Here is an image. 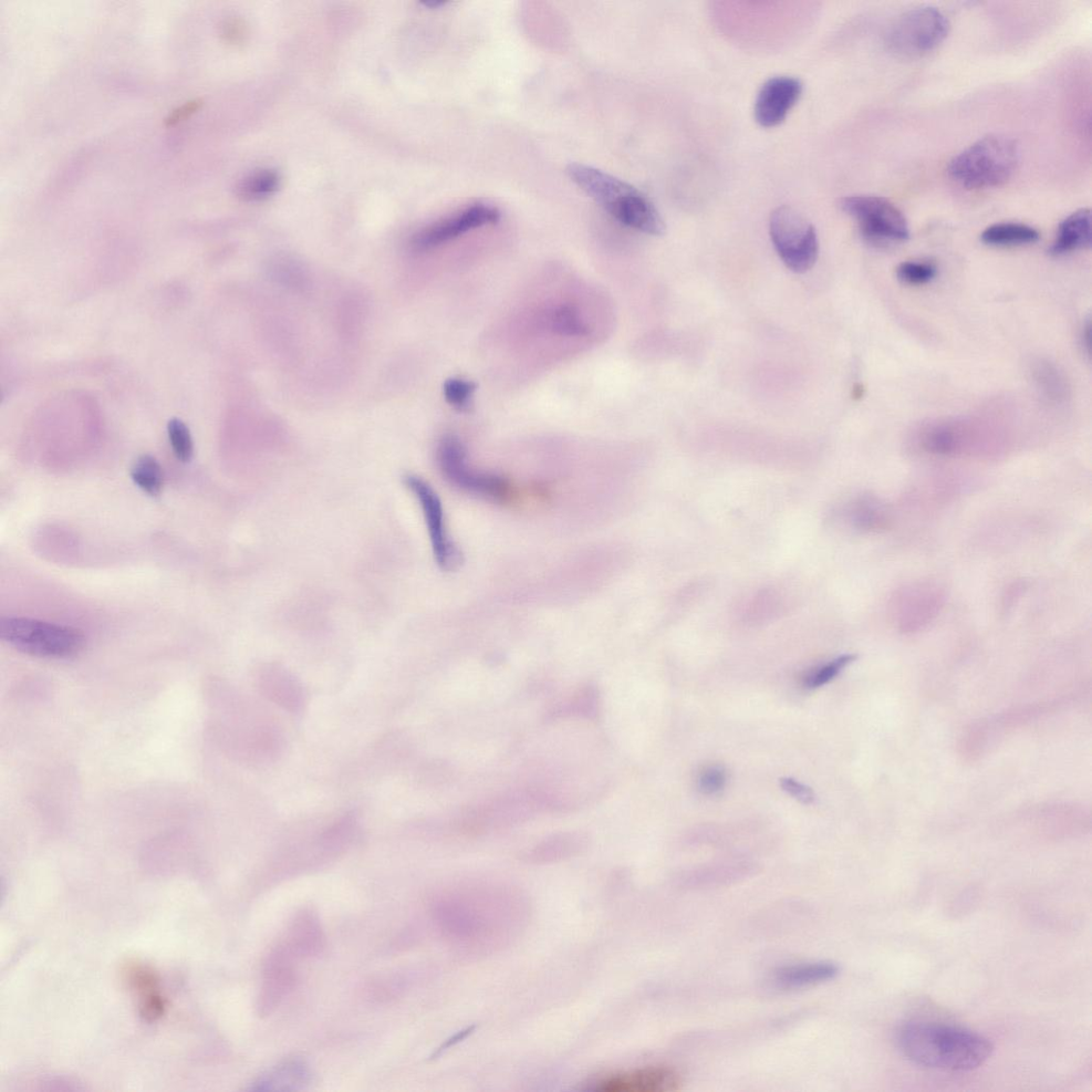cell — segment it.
Listing matches in <instances>:
<instances>
[{
    "mask_svg": "<svg viewBox=\"0 0 1092 1092\" xmlns=\"http://www.w3.org/2000/svg\"><path fill=\"white\" fill-rule=\"evenodd\" d=\"M575 710V714L585 717H594L598 711V694L596 689L587 686L586 689L581 690L576 694V698L570 702L569 710Z\"/></svg>",
    "mask_w": 1092,
    "mask_h": 1092,
    "instance_id": "4dcf8cb0",
    "label": "cell"
},
{
    "mask_svg": "<svg viewBox=\"0 0 1092 1092\" xmlns=\"http://www.w3.org/2000/svg\"><path fill=\"white\" fill-rule=\"evenodd\" d=\"M682 1084L677 1070L649 1066L602 1076L594 1081V1089L602 1092H674L680 1090Z\"/></svg>",
    "mask_w": 1092,
    "mask_h": 1092,
    "instance_id": "8fae6325",
    "label": "cell"
},
{
    "mask_svg": "<svg viewBox=\"0 0 1092 1092\" xmlns=\"http://www.w3.org/2000/svg\"><path fill=\"white\" fill-rule=\"evenodd\" d=\"M855 660V655L846 654L825 664L818 665V667L806 673L803 678L804 688L807 690L823 688V686L834 681Z\"/></svg>",
    "mask_w": 1092,
    "mask_h": 1092,
    "instance_id": "7402d4cb",
    "label": "cell"
},
{
    "mask_svg": "<svg viewBox=\"0 0 1092 1092\" xmlns=\"http://www.w3.org/2000/svg\"><path fill=\"white\" fill-rule=\"evenodd\" d=\"M897 1040L900 1051L912 1063L954 1073L982 1067L994 1049L989 1039L970 1029L932 1022L906 1023Z\"/></svg>",
    "mask_w": 1092,
    "mask_h": 1092,
    "instance_id": "6da1fadb",
    "label": "cell"
},
{
    "mask_svg": "<svg viewBox=\"0 0 1092 1092\" xmlns=\"http://www.w3.org/2000/svg\"><path fill=\"white\" fill-rule=\"evenodd\" d=\"M567 173L578 189L621 224L652 236L665 233L657 207L636 187L584 163L569 164Z\"/></svg>",
    "mask_w": 1092,
    "mask_h": 1092,
    "instance_id": "7a4b0ae2",
    "label": "cell"
},
{
    "mask_svg": "<svg viewBox=\"0 0 1092 1092\" xmlns=\"http://www.w3.org/2000/svg\"><path fill=\"white\" fill-rule=\"evenodd\" d=\"M123 974L125 982L138 995L140 1016L149 1022L159 1020L166 1008L159 975L149 965L136 961L125 965Z\"/></svg>",
    "mask_w": 1092,
    "mask_h": 1092,
    "instance_id": "5bb4252c",
    "label": "cell"
},
{
    "mask_svg": "<svg viewBox=\"0 0 1092 1092\" xmlns=\"http://www.w3.org/2000/svg\"><path fill=\"white\" fill-rule=\"evenodd\" d=\"M446 4H447L446 2H439V0H438V2H428V3H424V5H425L426 7H428V8H432V9H434V8H441V7L445 6Z\"/></svg>",
    "mask_w": 1092,
    "mask_h": 1092,
    "instance_id": "e575fe53",
    "label": "cell"
},
{
    "mask_svg": "<svg viewBox=\"0 0 1092 1092\" xmlns=\"http://www.w3.org/2000/svg\"><path fill=\"white\" fill-rule=\"evenodd\" d=\"M131 477L133 484L150 496H159L162 491V467L151 455H142L133 462Z\"/></svg>",
    "mask_w": 1092,
    "mask_h": 1092,
    "instance_id": "ffe728a7",
    "label": "cell"
},
{
    "mask_svg": "<svg viewBox=\"0 0 1092 1092\" xmlns=\"http://www.w3.org/2000/svg\"><path fill=\"white\" fill-rule=\"evenodd\" d=\"M1091 246V215L1087 208L1071 214L1060 223L1055 241L1048 253L1062 256L1088 249Z\"/></svg>",
    "mask_w": 1092,
    "mask_h": 1092,
    "instance_id": "9a60e30c",
    "label": "cell"
},
{
    "mask_svg": "<svg viewBox=\"0 0 1092 1092\" xmlns=\"http://www.w3.org/2000/svg\"><path fill=\"white\" fill-rule=\"evenodd\" d=\"M501 217V212L494 205L473 204L447 220L426 227L414 237L413 247L421 251L439 247L476 228L495 224Z\"/></svg>",
    "mask_w": 1092,
    "mask_h": 1092,
    "instance_id": "30bf717a",
    "label": "cell"
},
{
    "mask_svg": "<svg viewBox=\"0 0 1092 1092\" xmlns=\"http://www.w3.org/2000/svg\"><path fill=\"white\" fill-rule=\"evenodd\" d=\"M882 514L881 508L869 499L860 501L852 507L850 515L852 522L861 528H875L880 525V515Z\"/></svg>",
    "mask_w": 1092,
    "mask_h": 1092,
    "instance_id": "f546056e",
    "label": "cell"
},
{
    "mask_svg": "<svg viewBox=\"0 0 1092 1092\" xmlns=\"http://www.w3.org/2000/svg\"><path fill=\"white\" fill-rule=\"evenodd\" d=\"M259 692L265 699L291 714L305 709L307 694L303 683L280 665L269 664L259 671L257 677Z\"/></svg>",
    "mask_w": 1092,
    "mask_h": 1092,
    "instance_id": "4fadbf2b",
    "label": "cell"
},
{
    "mask_svg": "<svg viewBox=\"0 0 1092 1092\" xmlns=\"http://www.w3.org/2000/svg\"><path fill=\"white\" fill-rule=\"evenodd\" d=\"M838 972V966L830 962L794 964L778 969L774 973L773 981L777 987L783 989H797V988L830 981Z\"/></svg>",
    "mask_w": 1092,
    "mask_h": 1092,
    "instance_id": "2e32d148",
    "label": "cell"
},
{
    "mask_svg": "<svg viewBox=\"0 0 1092 1092\" xmlns=\"http://www.w3.org/2000/svg\"><path fill=\"white\" fill-rule=\"evenodd\" d=\"M279 175L263 170L250 174L237 186V194L246 201H259L272 195L279 187Z\"/></svg>",
    "mask_w": 1092,
    "mask_h": 1092,
    "instance_id": "44dd1931",
    "label": "cell"
},
{
    "mask_svg": "<svg viewBox=\"0 0 1092 1092\" xmlns=\"http://www.w3.org/2000/svg\"><path fill=\"white\" fill-rule=\"evenodd\" d=\"M587 839L585 836L578 834V832H568V834H561L554 836L547 841H544L536 849V856H548L554 854H565V852H574L578 850L582 845H585Z\"/></svg>",
    "mask_w": 1092,
    "mask_h": 1092,
    "instance_id": "484cf974",
    "label": "cell"
},
{
    "mask_svg": "<svg viewBox=\"0 0 1092 1092\" xmlns=\"http://www.w3.org/2000/svg\"><path fill=\"white\" fill-rule=\"evenodd\" d=\"M359 831L358 818L353 813L342 815L321 831L316 847L327 855H338L348 848Z\"/></svg>",
    "mask_w": 1092,
    "mask_h": 1092,
    "instance_id": "e0dca14e",
    "label": "cell"
},
{
    "mask_svg": "<svg viewBox=\"0 0 1092 1092\" xmlns=\"http://www.w3.org/2000/svg\"><path fill=\"white\" fill-rule=\"evenodd\" d=\"M949 31V19L939 9L915 8L894 22L887 36V44L898 56L918 58L941 45Z\"/></svg>",
    "mask_w": 1092,
    "mask_h": 1092,
    "instance_id": "52a82bcc",
    "label": "cell"
},
{
    "mask_svg": "<svg viewBox=\"0 0 1092 1092\" xmlns=\"http://www.w3.org/2000/svg\"><path fill=\"white\" fill-rule=\"evenodd\" d=\"M168 436L175 457L181 462H190L193 457V441L187 425L179 419L171 420L168 424Z\"/></svg>",
    "mask_w": 1092,
    "mask_h": 1092,
    "instance_id": "d4e9b609",
    "label": "cell"
},
{
    "mask_svg": "<svg viewBox=\"0 0 1092 1092\" xmlns=\"http://www.w3.org/2000/svg\"><path fill=\"white\" fill-rule=\"evenodd\" d=\"M403 484L418 499L428 525L432 552L436 564L445 571H454L462 565V553L447 533L441 498L422 477L408 474Z\"/></svg>",
    "mask_w": 1092,
    "mask_h": 1092,
    "instance_id": "9c48e42d",
    "label": "cell"
},
{
    "mask_svg": "<svg viewBox=\"0 0 1092 1092\" xmlns=\"http://www.w3.org/2000/svg\"><path fill=\"white\" fill-rule=\"evenodd\" d=\"M549 327L557 335L566 337H584L588 335V327L582 320L578 311L572 307L565 306L556 309L549 316Z\"/></svg>",
    "mask_w": 1092,
    "mask_h": 1092,
    "instance_id": "603a6c76",
    "label": "cell"
},
{
    "mask_svg": "<svg viewBox=\"0 0 1092 1092\" xmlns=\"http://www.w3.org/2000/svg\"><path fill=\"white\" fill-rule=\"evenodd\" d=\"M436 461L445 481L459 490L494 501L508 496L509 485L504 478L476 472L466 462V450L460 439L446 435L436 451Z\"/></svg>",
    "mask_w": 1092,
    "mask_h": 1092,
    "instance_id": "ba28073f",
    "label": "cell"
},
{
    "mask_svg": "<svg viewBox=\"0 0 1092 1092\" xmlns=\"http://www.w3.org/2000/svg\"><path fill=\"white\" fill-rule=\"evenodd\" d=\"M1018 162L1020 152L1013 139L990 134L955 156L948 172L966 190L994 189L1013 178Z\"/></svg>",
    "mask_w": 1092,
    "mask_h": 1092,
    "instance_id": "3957f363",
    "label": "cell"
},
{
    "mask_svg": "<svg viewBox=\"0 0 1092 1092\" xmlns=\"http://www.w3.org/2000/svg\"><path fill=\"white\" fill-rule=\"evenodd\" d=\"M0 638L10 647L41 659H70L85 648L83 634L71 627L29 618L0 619Z\"/></svg>",
    "mask_w": 1092,
    "mask_h": 1092,
    "instance_id": "277c9868",
    "label": "cell"
},
{
    "mask_svg": "<svg viewBox=\"0 0 1092 1092\" xmlns=\"http://www.w3.org/2000/svg\"><path fill=\"white\" fill-rule=\"evenodd\" d=\"M804 91L803 81L793 76H775L763 83L754 103V118L762 128L784 122Z\"/></svg>",
    "mask_w": 1092,
    "mask_h": 1092,
    "instance_id": "7c38bea8",
    "label": "cell"
},
{
    "mask_svg": "<svg viewBox=\"0 0 1092 1092\" xmlns=\"http://www.w3.org/2000/svg\"><path fill=\"white\" fill-rule=\"evenodd\" d=\"M1040 234L1036 228L1023 223H996L983 232L982 242L990 247H1022L1035 244Z\"/></svg>",
    "mask_w": 1092,
    "mask_h": 1092,
    "instance_id": "ac0fdd59",
    "label": "cell"
},
{
    "mask_svg": "<svg viewBox=\"0 0 1092 1092\" xmlns=\"http://www.w3.org/2000/svg\"><path fill=\"white\" fill-rule=\"evenodd\" d=\"M310 1073L305 1063L300 1060H289L283 1065L270 1071L256 1084L262 1090H289L297 1089L308 1083Z\"/></svg>",
    "mask_w": 1092,
    "mask_h": 1092,
    "instance_id": "d6986e66",
    "label": "cell"
},
{
    "mask_svg": "<svg viewBox=\"0 0 1092 1092\" xmlns=\"http://www.w3.org/2000/svg\"><path fill=\"white\" fill-rule=\"evenodd\" d=\"M769 233L785 266L804 274L815 265L819 243L815 227L793 207L780 206L769 220Z\"/></svg>",
    "mask_w": 1092,
    "mask_h": 1092,
    "instance_id": "5b68a950",
    "label": "cell"
},
{
    "mask_svg": "<svg viewBox=\"0 0 1092 1092\" xmlns=\"http://www.w3.org/2000/svg\"><path fill=\"white\" fill-rule=\"evenodd\" d=\"M727 774L722 765L705 766L696 777V787L705 796H715L723 792L726 785Z\"/></svg>",
    "mask_w": 1092,
    "mask_h": 1092,
    "instance_id": "83f0119b",
    "label": "cell"
},
{
    "mask_svg": "<svg viewBox=\"0 0 1092 1092\" xmlns=\"http://www.w3.org/2000/svg\"><path fill=\"white\" fill-rule=\"evenodd\" d=\"M203 106L201 99H193L183 103V105L174 108L168 116L164 119L166 128H173L187 120H190L193 114L199 111Z\"/></svg>",
    "mask_w": 1092,
    "mask_h": 1092,
    "instance_id": "d6a6232c",
    "label": "cell"
},
{
    "mask_svg": "<svg viewBox=\"0 0 1092 1092\" xmlns=\"http://www.w3.org/2000/svg\"><path fill=\"white\" fill-rule=\"evenodd\" d=\"M1036 376L1040 387H1043V390L1048 397L1055 399L1065 397V382L1059 372H1057V369L1048 366V364H1042L1036 370Z\"/></svg>",
    "mask_w": 1092,
    "mask_h": 1092,
    "instance_id": "f1b7e54d",
    "label": "cell"
},
{
    "mask_svg": "<svg viewBox=\"0 0 1092 1092\" xmlns=\"http://www.w3.org/2000/svg\"><path fill=\"white\" fill-rule=\"evenodd\" d=\"M780 785L785 793L798 800L799 803L811 805L815 802L813 789L793 778H782L780 780Z\"/></svg>",
    "mask_w": 1092,
    "mask_h": 1092,
    "instance_id": "1f68e13d",
    "label": "cell"
},
{
    "mask_svg": "<svg viewBox=\"0 0 1092 1092\" xmlns=\"http://www.w3.org/2000/svg\"><path fill=\"white\" fill-rule=\"evenodd\" d=\"M1084 344L1087 347V351L1089 352V349H1090V321L1087 322V325H1086V328H1085V331H1084Z\"/></svg>",
    "mask_w": 1092,
    "mask_h": 1092,
    "instance_id": "836d02e7",
    "label": "cell"
},
{
    "mask_svg": "<svg viewBox=\"0 0 1092 1092\" xmlns=\"http://www.w3.org/2000/svg\"><path fill=\"white\" fill-rule=\"evenodd\" d=\"M477 389L476 383L453 378L444 384V397L452 407L460 412H469L473 407V395Z\"/></svg>",
    "mask_w": 1092,
    "mask_h": 1092,
    "instance_id": "cb8c5ba5",
    "label": "cell"
},
{
    "mask_svg": "<svg viewBox=\"0 0 1092 1092\" xmlns=\"http://www.w3.org/2000/svg\"><path fill=\"white\" fill-rule=\"evenodd\" d=\"M937 276V267L928 262H904L898 267V277L904 284L924 285Z\"/></svg>",
    "mask_w": 1092,
    "mask_h": 1092,
    "instance_id": "4316f807",
    "label": "cell"
},
{
    "mask_svg": "<svg viewBox=\"0 0 1092 1092\" xmlns=\"http://www.w3.org/2000/svg\"><path fill=\"white\" fill-rule=\"evenodd\" d=\"M840 206L857 222L862 237L872 246L903 243L910 236L906 218L885 197L850 195L843 197Z\"/></svg>",
    "mask_w": 1092,
    "mask_h": 1092,
    "instance_id": "8992f818",
    "label": "cell"
}]
</instances>
